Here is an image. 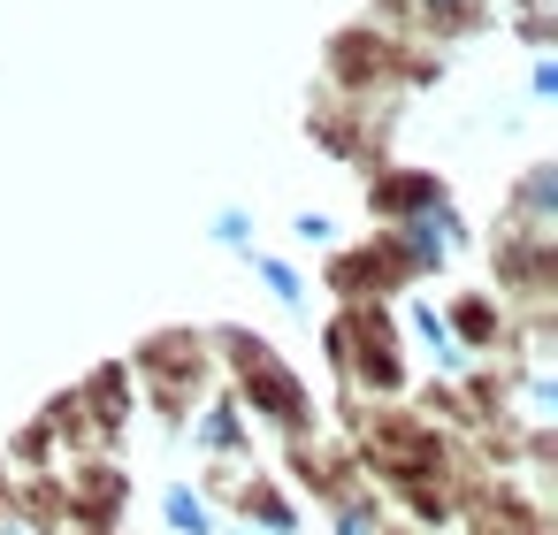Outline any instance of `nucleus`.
<instances>
[{
	"label": "nucleus",
	"instance_id": "nucleus-1",
	"mask_svg": "<svg viewBox=\"0 0 558 535\" xmlns=\"http://www.w3.org/2000/svg\"><path fill=\"white\" fill-rule=\"evenodd\" d=\"M222 352H230V398L253 413V428L268 421V428H291V436H306L314 428V398H306V382L260 344V337H222Z\"/></svg>",
	"mask_w": 558,
	"mask_h": 535
},
{
	"label": "nucleus",
	"instance_id": "nucleus-2",
	"mask_svg": "<svg viewBox=\"0 0 558 535\" xmlns=\"http://www.w3.org/2000/svg\"><path fill=\"white\" fill-rule=\"evenodd\" d=\"M367 16L405 32V39H421V47H459V39L489 32L497 0H367Z\"/></svg>",
	"mask_w": 558,
	"mask_h": 535
},
{
	"label": "nucleus",
	"instance_id": "nucleus-3",
	"mask_svg": "<svg viewBox=\"0 0 558 535\" xmlns=\"http://www.w3.org/2000/svg\"><path fill=\"white\" fill-rule=\"evenodd\" d=\"M398 337H405V344H413L421 360H436V367H444L451 382H466V375L482 367V360H474V352H466V344L451 337V314H444L436 299H405V314H398Z\"/></svg>",
	"mask_w": 558,
	"mask_h": 535
},
{
	"label": "nucleus",
	"instance_id": "nucleus-4",
	"mask_svg": "<svg viewBox=\"0 0 558 535\" xmlns=\"http://www.w3.org/2000/svg\"><path fill=\"white\" fill-rule=\"evenodd\" d=\"M444 199H451V184H444L436 169H383V161H375V177H367V207H375L383 222L428 215V207H444Z\"/></svg>",
	"mask_w": 558,
	"mask_h": 535
},
{
	"label": "nucleus",
	"instance_id": "nucleus-5",
	"mask_svg": "<svg viewBox=\"0 0 558 535\" xmlns=\"http://www.w3.org/2000/svg\"><path fill=\"white\" fill-rule=\"evenodd\" d=\"M245 443H253V413H245L230 390H215V398L192 405V451H207V459H238Z\"/></svg>",
	"mask_w": 558,
	"mask_h": 535
},
{
	"label": "nucleus",
	"instance_id": "nucleus-6",
	"mask_svg": "<svg viewBox=\"0 0 558 535\" xmlns=\"http://www.w3.org/2000/svg\"><path fill=\"white\" fill-rule=\"evenodd\" d=\"M444 314H451V337H459L474 360H497V352L512 344V337H505V329H512V321H505V299H489V291H466V299H451Z\"/></svg>",
	"mask_w": 558,
	"mask_h": 535
},
{
	"label": "nucleus",
	"instance_id": "nucleus-7",
	"mask_svg": "<svg viewBox=\"0 0 558 535\" xmlns=\"http://www.w3.org/2000/svg\"><path fill=\"white\" fill-rule=\"evenodd\" d=\"M238 260L253 268V283H260V291H268V299H276L283 314H306V306H314V276H306V268H299L291 253H268V245L253 238V245H245Z\"/></svg>",
	"mask_w": 558,
	"mask_h": 535
},
{
	"label": "nucleus",
	"instance_id": "nucleus-8",
	"mask_svg": "<svg viewBox=\"0 0 558 535\" xmlns=\"http://www.w3.org/2000/svg\"><path fill=\"white\" fill-rule=\"evenodd\" d=\"M505 222H527V230H558V161H527L512 199H505Z\"/></svg>",
	"mask_w": 558,
	"mask_h": 535
},
{
	"label": "nucleus",
	"instance_id": "nucleus-9",
	"mask_svg": "<svg viewBox=\"0 0 558 535\" xmlns=\"http://www.w3.org/2000/svg\"><path fill=\"white\" fill-rule=\"evenodd\" d=\"M238 520H253V527H268V535H299L306 527V512L291 504V489H276V482H260V474H238Z\"/></svg>",
	"mask_w": 558,
	"mask_h": 535
},
{
	"label": "nucleus",
	"instance_id": "nucleus-10",
	"mask_svg": "<svg viewBox=\"0 0 558 535\" xmlns=\"http://www.w3.org/2000/svg\"><path fill=\"white\" fill-rule=\"evenodd\" d=\"M161 520H169V535H222V520H215L199 482H169L161 489Z\"/></svg>",
	"mask_w": 558,
	"mask_h": 535
},
{
	"label": "nucleus",
	"instance_id": "nucleus-11",
	"mask_svg": "<svg viewBox=\"0 0 558 535\" xmlns=\"http://www.w3.org/2000/svg\"><path fill=\"white\" fill-rule=\"evenodd\" d=\"M329 527H337V535H383V504H375V489L337 482V489H329Z\"/></svg>",
	"mask_w": 558,
	"mask_h": 535
},
{
	"label": "nucleus",
	"instance_id": "nucleus-12",
	"mask_svg": "<svg viewBox=\"0 0 558 535\" xmlns=\"http://www.w3.org/2000/svg\"><path fill=\"white\" fill-rule=\"evenodd\" d=\"M260 238V215L245 207V199H230V207H215L207 215V245H222V253H245Z\"/></svg>",
	"mask_w": 558,
	"mask_h": 535
},
{
	"label": "nucleus",
	"instance_id": "nucleus-13",
	"mask_svg": "<svg viewBox=\"0 0 558 535\" xmlns=\"http://www.w3.org/2000/svg\"><path fill=\"white\" fill-rule=\"evenodd\" d=\"M291 238H299V245H314V253L344 245V230H337V222H329L322 207H299V215H291Z\"/></svg>",
	"mask_w": 558,
	"mask_h": 535
},
{
	"label": "nucleus",
	"instance_id": "nucleus-14",
	"mask_svg": "<svg viewBox=\"0 0 558 535\" xmlns=\"http://www.w3.org/2000/svg\"><path fill=\"white\" fill-rule=\"evenodd\" d=\"M527 100H535V108L558 100V54H550V47H535V62H527Z\"/></svg>",
	"mask_w": 558,
	"mask_h": 535
},
{
	"label": "nucleus",
	"instance_id": "nucleus-15",
	"mask_svg": "<svg viewBox=\"0 0 558 535\" xmlns=\"http://www.w3.org/2000/svg\"><path fill=\"white\" fill-rule=\"evenodd\" d=\"M222 535H268V527H253V520H238V527H222Z\"/></svg>",
	"mask_w": 558,
	"mask_h": 535
}]
</instances>
